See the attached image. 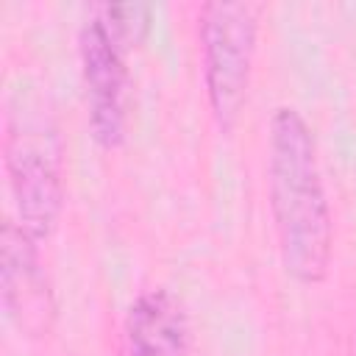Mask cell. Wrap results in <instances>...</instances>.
<instances>
[{
  "instance_id": "cell-1",
  "label": "cell",
  "mask_w": 356,
  "mask_h": 356,
  "mask_svg": "<svg viewBox=\"0 0 356 356\" xmlns=\"http://www.w3.org/2000/svg\"><path fill=\"white\" fill-rule=\"evenodd\" d=\"M267 197L284 273L303 286L325 281L334 259V214L314 128L292 106L270 114Z\"/></svg>"
},
{
  "instance_id": "cell-2",
  "label": "cell",
  "mask_w": 356,
  "mask_h": 356,
  "mask_svg": "<svg viewBox=\"0 0 356 356\" xmlns=\"http://www.w3.org/2000/svg\"><path fill=\"white\" fill-rule=\"evenodd\" d=\"M25 108L17 92L6 111L3 164L17 214L14 220L28 236L44 242L58 228L67 200L61 147L56 131Z\"/></svg>"
},
{
  "instance_id": "cell-3",
  "label": "cell",
  "mask_w": 356,
  "mask_h": 356,
  "mask_svg": "<svg viewBox=\"0 0 356 356\" xmlns=\"http://www.w3.org/2000/svg\"><path fill=\"white\" fill-rule=\"evenodd\" d=\"M259 42V8L250 3H203L197 11V47L206 103L214 125L231 134L242 117Z\"/></svg>"
},
{
  "instance_id": "cell-4",
  "label": "cell",
  "mask_w": 356,
  "mask_h": 356,
  "mask_svg": "<svg viewBox=\"0 0 356 356\" xmlns=\"http://www.w3.org/2000/svg\"><path fill=\"white\" fill-rule=\"evenodd\" d=\"M78 64L89 134L103 150H117L128 134V47L97 6L78 28Z\"/></svg>"
},
{
  "instance_id": "cell-5",
  "label": "cell",
  "mask_w": 356,
  "mask_h": 356,
  "mask_svg": "<svg viewBox=\"0 0 356 356\" xmlns=\"http://www.w3.org/2000/svg\"><path fill=\"white\" fill-rule=\"evenodd\" d=\"M0 298L8 323L19 334L42 337L50 331L56 300L42 261V242L28 236L11 217L0 234Z\"/></svg>"
},
{
  "instance_id": "cell-6",
  "label": "cell",
  "mask_w": 356,
  "mask_h": 356,
  "mask_svg": "<svg viewBox=\"0 0 356 356\" xmlns=\"http://www.w3.org/2000/svg\"><path fill=\"white\" fill-rule=\"evenodd\" d=\"M192 328L184 300L164 289H142L122 320V356H189Z\"/></svg>"
},
{
  "instance_id": "cell-7",
  "label": "cell",
  "mask_w": 356,
  "mask_h": 356,
  "mask_svg": "<svg viewBox=\"0 0 356 356\" xmlns=\"http://www.w3.org/2000/svg\"><path fill=\"white\" fill-rule=\"evenodd\" d=\"M97 11L103 14V19L111 25V31L120 36V42L134 50L150 28V8L142 3H106L97 6Z\"/></svg>"
}]
</instances>
